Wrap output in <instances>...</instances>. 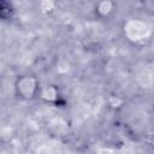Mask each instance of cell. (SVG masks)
Instances as JSON below:
<instances>
[{"instance_id": "obj_3", "label": "cell", "mask_w": 154, "mask_h": 154, "mask_svg": "<svg viewBox=\"0 0 154 154\" xmlns=\"http://www.w3.org/2000/svg\"><path fill=\"white\" fill-rule=\"evenodd\" d=\"M112 10H113V4L109 2V1H107V2H100V4L97 5V7H96V11H97L99 13H101L102 16L108 14Z\"/></svg>"}, {"instance_id": "obj_1", "label": "cell", "mask_w": 154, "mask_h": 154, "mask_svg": "<svg viewBox=\"0 0 154 154\" xmlns=\"http://www.w3.org/2000/svg\"><path fill=\"white\" fill-rule=\"evenodd\" d=\"M36 90V82L30 77H22L17 82V91L22 97L29 99L34 95Z\"/></svg>"}, {"instance_id": "obj_2", "label": "cell", "mask_w": 154, "mask_h": 154, "mask_svg": "<svg viewBox=\"0 0 154 154\" xmlns=\"http://www.w3.org/2000/svg\"><path fill=\"white\" fill-rule=\"evenodd\" d=\"M13 10L14 8L12 7V4L6 2V1H0V19L5 20V19L11 18L13 14Z\"/></svg>"}]
</instances>
